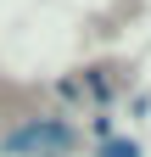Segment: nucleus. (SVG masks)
Here are the masks:
<instances>
[{"instance_id":"f257e3e1","label":"nucleus","mask_w":151,"mask_h":157,"mask_svg":"<svg viewBox=\"0 0 151 157\" xmlns=\"http://www.w3.org/2000/svg\"><path fill=\"white\" fill-rule=\"evenodd\" d=\"M0 151L6 157H67L73 129H67V118H28V124L0 135Z\"/></svg>"},{"instance_id":"f03ea898","label":"nucleus","mask_w":151,"mask_h":157,"mask_svg":"<svg viewBox=\"0 0 151 157\" xmlns=\"http://www.w3.org/2000/svg\"><path fill=\"white\" fill-rule=\"evenodd\" d=\"M95 157H140V140H101Z\"/></svg>"}]
</instances>
